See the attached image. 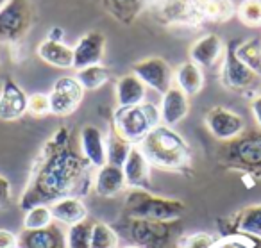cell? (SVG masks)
Listing matches in <instances>:
<instances>
[{
	"label": "cell",
	"instance_id": "1",
	"mask_svg": "<svg viewBox=\"0 0 261 248\" xmlns=\"http://www.w3.org/2000/svg\"><path fill=\"white\" fill-rule=\"evenodd\" d=\"M93 166L68 145L66 127L43 145L40 157L34 162L29 184L20 198V207L29 211L34 205H47L65 197H79L90 191Z\"/></svg>",
	"mask_w": 261,
	"mask_h": 248
},
{
	"label": "cell",
	"instance_id": "2",
	"mask_svg": "<svg viewBox=\"0 0 261 248\" xmlns=\"http://www.w3.org/2000/svg\"><path fill=\"white\" fill-rule=\"evenodd\" d=\"M138 147L145 154L150 166L161 170L181 172L192 162V152L186 140L174 130V127H167L163 123H160Z\"/></svg>",
	"mask_w": 261,
	"mask_h": 248
},
{
	"label": "cell",
	"instance_id": "3",
	"mask_svg": "<svg viewBox=\"0 0 261 248\" xmlns=\"http://www.w3.org/2000/svg\"><path fill=\"white\" fill-rule=\"evenodd\" d=\"M186 212L185 202L152 195L147 189H130L125 198L127 219H149L168 223L179 219Z\"/></svg>",
	"mask_w": 261,
	"mask_h": 248
},
{
	"label": "cell",
	"instance_id": "4",
	"mask_svg": "<svg viewBox=\"0 0 261 248\" xmlns=\"http://www.w3.org/2000/svg\"><path fill=\"white\" fill-rule=\"evenodd\" d=\"M160 123V105L147 100L133 107H116L113 116V129L130 145H140Z\"/></svg>",
	"mask_w": 261,
	"mask_h": 248
},
{
	"label": "cell",
	"instance_id": "5",
	"mask_svg": "<svg viewBox=\"0 0 261 248\" xmlns=\"http://www.w3.org/2000/svg\"><path fill=\"white\" fill-rule=\"evenodd\" d=\"M34 23L31 0H8L0 9V43H18Z\"/></svg>",
	"mask_w": 261,
	"mask_h": 248
},
{
	"label": "cell",
	"instance_id": "6",
	"mask_svg": "<svg viewBox=\"0 0 261 248\" xmlns=\"http://www.w3.org/2000/svg\"><path fill=\"white\" fill-rule=\"evenodd\" d=\"M220 82L225 90L240 95L256 93L261 86V77L247 68L234 54V45L225 47L220 66Z\"/></svg>",
	"mask_w": 261,
	"mask_h": 248
},
{
	"label": "cell",
	"instance_id": "7",
	"mask_svg": "<svg viewBox=\"0 0 261 248\" xmlns=\"http://www.w3.org/2000/svg\"><path fill=\"white\" fill-rule=\"evenodd\" d=\"M150 4L156 8L158 18L168 25L197 27L204 23L199 0H150Z\"/></svg>",
	"mask_w": 261,
	"mask_h": 248
},
{
	"label": "cell",
	"instance_id": "8",
	"mask_svg": "<svg viewBox=\"0 0 261 248\" xmlns=\"http://www.w3.org/2000/svg\"><path fill=\"white\" fill-rule=\"evenodd\" d=\"M84 98V88L75 77H59L48 93L50 100V115L54 116H70L79 109Z\"/></svg>",
	"mask_w": 261,
	"mask_h": 248
},
{
	"label": "cell",
	"instance_id": "9",
	"mask_svg": "<svg viewBox=\"0 0 261 248\" xmlns=\"http://www.w3.org/2000/svg\"><path fill=\"white\" fill-rule=\"evenodd\" d=\"M133 73L147 88L163 95L174 86V70L163 58H145L133 65Z\"/></svg>",
	"mask_w": 261,
	"mask_h": 248
},
{
	"label": "cell",
	"instance_id": "10",
	"mask_svg": "<svg viewBox=\"0 0 261 248\" xmlns=\"http://www.w3.org/2000/svg\"><path fill=\"white\" fill-rule=\"evenodd\" d=\"M204 123L211 136L220 141H232L242 136L245 130V120L238 113L222 107V105L211 107L204 116Z\"/></svg>",
	"mask_w": 261,
	"mask_h": 248
},
{
	"label": "cell",
	"instance_id": "11",
	"mask_svg": "<svg viewBox=\"0 0 261 248\" xmlns=\"http://www.w3.org/2000/svg\"><path fill=\"white\" fill-rule=\"evenodd\" d=\"M129 237L142 248H167L170 243V229L167 223L149 219H129Z\"/></svg>",
	"mask_w": 261,
	"mask_h": 248
},
{
	"label": "cell",
	"instance_id": "12",
	"mask_svg": "<svg viewBox=\"0 0 261 248\" xmlns=\"http://www.w3.org/2000/svg\"><path fill=\"white\" fill-rule=\"evenodd\" d=\"M106 52V36L98 31L84 34L73 47V68L83 70L88 66L100 65Z\"/></svg>",
	"mask_w": 261,
	"mask_h": 248
},
{
	"label": "cell",
	"instance_id": "13",
	"mask_svg": "<svg viewBox=\"0 0 261 248\" xmlns=\"http://www.w3.org/2000/svg\"><path fill=\"white\" fill-rule=\"evenodd\" d=\"M29 97L13 79L6 77L2 90H0V120L2 122H15L27 113Z\"/></svg>",
	"mask_w": 261,
	"mask_h": 248
},
{
	"label": "cell",
	"instance_id": "14",
	"mask_svg": "<svg viewBox=\"0 0 261 248\" xmlns=\"http://www.w3.org/2000/svg\"><path fill=\"white\" fill-rule=\"evenodd\" d=\"M125 182L129 189H147L150 191V162L138 145H133L122 166Z\"/></svg>",
	"mask_w": 261,
	"mask_h": 248
},
{
	"label": "cell",
	"instance_id": "15",
	"mask_svg": "<svg viewBox=\"0 0 261 248\" xmlns=\"http://www.w3.org/2000/svg\"><path fill=\"white\" fill-rule=\"evenodd\" d=\"M224 41L217 34H204L190 47V61L195 63L199 68H213L224 58Z\"/></svg>",
	"mask_w": 261,
	"mask_h": 248
},
{
	"label": "cell",
	"instance_id": "16",
	"mask_svg": "<svg viewBox=\"0 0 261 248\" xmlns=\"http://www.w3.org/2000/svg\"><path fill=\"white\" fill-rule=\"evenodd\" d=\"M81 155L90 162L93 168H102L108 164V154H106V137L102 130L95 125H84L79 136Z\"/></svg>",
	"mask_w": 261,
	"mask_h": 248
},
{
	"label": "cell",
	"instance_id": "17",
	"mask_svg": "<svg viewBox=\"0 0 261 248\" xmlns=\"http://www.w3.org/2000/svg\"><path fill=\"white\" fill-rule=\"evenodd\" d=\"M188 113H190V97H186L175 84L161 95L160 115L163 125L175 127L188 116Z\"/></svg>",
	"mask_w": 261,
	"mask_h": 248
},
{
	"label": "cell",
	"instance_id": "18",
	"mask_svg": "<svg viewBox=\"0 0 261 248\" xmlns=\"http://www.w3.org/2000/svg\"><path fill=\"white\" fill-rule=\"evenodd\" d=\"M18 248H66V234L54 223L40 230L23 229L18 236Z\"/></svg>",
	"mask_w": 261,
	"mask_h": 248
},
{
	"label": "cell",
	"instance_id": "19",
	"mask_svg": "<svg viewBox=\"0 0 261 248\" xmlns=\"http://www.w3.org/2000/svg\"><path fill=\"white\" fill-rule=\"evenodd\" d=\"M127 187L125 175L120 166L115 164H106L97 170L93 177V189L98 197L111 198L120 195Z\"/></svg>",
	"mask_w": 261,
	"mask_h": 248
},
{
	"label": "cell",
	"instance_id": "20",
	"mask_svg": "<svg viewBox=\"0 0 261 248\" xmlns=\"http://www.w3.org/2000/svg\"><path fill=\"white\" fill-rule=\"evenodd\" d=\"M52 218L66 227L77 225V223L88 219V207L79 197H65L48 204Z\"/></svg>",
	"mask_w": 261,
	"mask_h": 248
},
{
	"label": "cell",
	"instance_id": "21",
	"mask_svg": "<svg viewBox=\"0 0 261 248\" xmlns=\"http://www.w3.org/2000/svg\"><path fill=\"white\" fill-rule=\"evenodd\" d=\"M115 97L118 107H133L142 102H145L147 86L130 72L127 75H122L115 84Z\"/></svg>",
	"mask_w": 261,
	"mask_h": 248
},
{
	"label": "cell",
	"instance_id": "22",
	"mask_svg": "<svg viewBox=\"0 0 261 248\" xmlns=\"http://www.w3.org/2000/svg\"><path fill=\"white\" fill-rule=\"evenodd\" d=\"M38 58L54 68H73V47H68L65 41L43 40L38 47Z\"/></svg>",
	"mask_w": 261,
	"mask_h": 248
},
{
	"label": "cell",
	"instance_id": "23",
	"mask_svg": "<svg viewBox=\"0 0 261 248\" xmlns=\"http://www.w3.org/2000/svg\"><path fill=\"white\" fill-rule=\"evenodd\" d=\"M174 84L186 97H193L204 88V70L192 61L182 63L174 72Z\"/></svg>",
	"mask_w": 261,
	"mask_h": 248
},
{
	"label": "cell",
	"instance_id": "24",
	"mask_svg": "<svg viewBox=\"0 0 261 248\" xmlns=\"http://www.w3.org/2000/svg\"><path fill=\"white\" fill-rule=\"evenodd\" d=\"M150 4V0H102L104 9L118 22L133 23L143 11L147 9V6Z\"/></svg>",
	"mask_w": 261,
	"mask_h": 248
},
{
	"label": "cell",
	"instance_id": "25",
	"mask_svg": "<svg viewBox=\"0 0 261 248\" xmlns=\"http://www.w3.org/2000/svg\"><path fill=\"white\" fill-rule=\"evenodd\" d=\"M232 157L238 159L245 166H259L261 164V136H245L234 143Z\"/></svg>",
	"mask_w": 261,
	"mask_h": 248
},
{
	"label": "cell",
	"instance_id": "26",
	"mask_svg": "<svg viewBox=\"0 0 261 248\" xmlns=\"http://www.w3.org/2000/svg\"><path fill=\"white\" fill-rule=\"evenodd\" d=\"M199 9L204 22L224 23L236 15L232 0H199Z\"/></svg>",
	"mask_w": 261,
	"mask_h": 248
},
{
	"label": "cell",
	"instance_id": "27",
	"mask_svg": "<svg viewBox=\"0 0 261 248\" xmlns=\"http://www.w3.org/2000/svg\"><path fill=\"white\" fill-rule=\"evenodd\" d=\"M234 54L247 68L261 77V41L257 38H249L240 45H234Z\"/></svg>",
	"mask_w": 261,
	"mask_h": 248
},
{
	"label": "cell",
	"instance_id": "28",
	"mask_svg": "<svg viewBox=\"0 0 261 248\" xmlns=\"http://www.w3.org/2000/svg\"><path fill=\"white\" fill-rule=\"evenodd\" d=\"M234 234H245V236L261 237V205H250L243 209L236 218Z\"/></svg>",
	"mask_w": 261,
	"mask_h": 248
},
{
	"label": "cell",
	"instance_id": "29",
	"mask_svg": "<svg viewBox=\"0 0 261 248\" xmlns=\"http://www.w3.org/2000/svg\"><path fill=\"white\" fill-rule=\"evenodd\" d=\"M133 145L125 141L115 129H111L108 140H106V154H108V164H115L122 168Z\"/></svg>",
	"mask_w": 261,
	"mask_h": 248
},
{
	"label": "cell",
	"instance_id": "30",
	"mask_svg": "<svg viewBox=\"0 0 261 248\" xmlns=\"http://www.w3.org/2000/svg\"><path fill=\"white\" fill-rule=\"evenodd\" d=\"M75 79L84 88V91H97L109 80V70L102 65L88 66V68L77 70Z\"/></svg>",
	"mask_w": 261,
	"mask_h": 248
},
{
	"label": "cell",
	"instance_id": "31",
	"mask_svg": "<svg viewBox=\"0 0 261 248\" xmlns=\"http://www.w3.org/2000/svg\"><path fill=\"white\" fill-rule=\"evenodd\" d=\"M91 229H93V222L90 218L77 223V225L68 227V230H66V248H90Z\"/></svg>",
	"mask_w": 261,
	"mask_h": 248
},
{
	"label": "cell",
	"instance_id": "32",
	"mask_svg": "<svg viewBox=\"0 0 261 248\" xmlns=\"http://www.w3.org/2000/svg\"><path fill=\"white\" fill-rule=\"evenodd\" d=\"M90 248H118V234L113 227L102 222H93Z\"/></svg>",
	"mask_w": 261,
	"mask_h": 248
},
{
	"label": "cell",
	"instance_id": "33",
	"mask_svg": "<svg viewBox=\"0 0 261 248\" xmlns=\"http://www.w3.org/2000/svg\"><path fill=\"white\" fill-rule=\"evenodd\" d=\"M52 223H54V218H52L48 205H34L29 211H25V218H23V229L25 230L47 229Z\"/></svg>",
	"mask_w": 261,
	"mask_h": 248
},
{
	"label": "cell",
	"instance_id": "34",
	"mask_svg": "<svg viewBox=\"0 0 261 248\" xmlns=\"http://www.w3.org/2000/svg\"><path fill=\"white\" fill-rule=\"evenodd\" d=\"M236 16L247 27H261V0H243L236 8Z\"/></svg>",
	"mask_w": 261,
	"mask_h": 248
},
{
	"label": "cell",
	"instance_id": "35",
	"mask_svg": "<svg viewBox=\"0 0 261 248\" xmlns=\"http://www.w3.org/2000/svg\"><path fill=\"white\" fill-rule=\"evenodd\" d=\"M217 239L207 232H193L181 237L179 248H215Z\"/></svg>",
	"mask_w": 261,
	"mask_h": 248
},
{
	"label": "cell",
	"instance_id": "36",
	"mask_svg": "<svg viewBox=\"0 0 261 248\" xmlns=\"http://www.w3.org/2000/svg\"><path fill=\"white\" fill-rule=\"evenodd\" d=\"M27 113L36 116V118L50 115V100H48V95H45V93L31 95L29 102H27Z\"/></svg>",
	"mask_w": 261,
	"mask_h": 248
},
{
	"label": "cell",
	"instance_id": "37",
	"mask_svg": "<svg viewBox=\"0 0 261 248\" xmlns=\"http://www.w3.org/2000/svg\"><path fill=\"white\" fill-rule=\"evenodd\" d=\"M9 202H11V182L4 175H0V207H6Z\"/></svg>",
	"mask_w": 261,
	"mask_h": 248
},
{
	"label": "cell",
	"instance_id": "38",
	"mask_svg": "<svg viewBox=\"0 0 261 248\" xmlns=\"http://www.w3.org/2000/svg\"><path fill=\"white\" fill-rule=\"evenodd\" d=\"M0 248H18V236L11 230L0 229Z\"/></svg>",
	"mask_w": 261,
	"mask_h": 248
},
{
	"label": "cell",
	"instance_id": "39",
	"mask_svg": "<svg viewBox=\"0 0 261 248\" xmlns=\"http://www.w3.org/2000/svg\"><path fill=\"white\" fill-rule=\"evenodd\" d=\"M250 111H252L254 120H256L257 127L261 129V93L254 95L252 102H250Z\"/></svg>",
	"mask_w": 261,
	"mask_h": 248
},
{
	"label": "cell",
	"instance_id": "40",
	"mask_svg": "<svg viewBox=\"0 0 261 248\" xmlns=\"http://www.w3.org/2000/svg\"><path fill=\"white\" fill-rule=\"evenodd\" d=\"M63 36H65L63 29H59V27H52L50 33H48V36H47V40H52V41H63Z\"/></svg>",
	"mask_w": 261,
	"mask_h": 248
},
{
	"label": "cell",
	"instance_id": "41",
	"mask_svg": "<svg viewBox=\"0 0 261 248\" xmlns=\"http://www.w3.org/2000/svg\"><path fill=\"white\" fill-rule=\"evenodd\" d=\"M6 4H8V0H0V9L4 8V6H6Z\"/></svg>",
	"mask_w": 261,
	"mask_h": 248
},
{
	"label": "cell",
	"instance_id": "42",
	"mask_svg": "<svg viewBox=\"0 0 261 248\" xmlns=\"http://www.w3.org/2000/svg\"><path fill=\"white\" fill-rule=\"evenodd\" d=\"M123 248H142V246H138V244H127V246H123Z\"/></svg>",
	"mask_w": 261,
	"mask_h": 248
}]
</instances>
